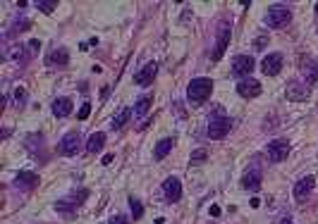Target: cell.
I'll return each instance as SVG.
<instances>
[{"instance_id":"10","label":"cell","mask_w":318,"mask_h":224,"mask_svg":"<svg viewBox=\"0 0 318 224\" xmlns=\"http://www.w3.org/2000/svg\"><path fill=\"white\" fill-rule=\"evenodd\" d=\"M79 145H82V138H79V134H77V131H70V134H67L63 141H60V153H63V155H77Z\"/></svg>"},{"instance_id":"23","label":"cell","mask_w":318,"mask_h":224,"mask_svg":"<svg viewBox=\"0 0 318 224\" xmlns=\"http://www.w3.org/2000/svg\"><path fill=\"white\" fill-rule=\"evenodd\" d=\"M129 207H132V215H134V219H139V217L144 215V205H141L136 198H129Z\"/></svg>"},{"instance_id":"11","label":"cell","mask_w":318,"mask_h":224,"mask_svg":"<svg viewBox=\"0 0 318 224\" xmlns=\"http://www.w3.org/2000/svg\"><path fill=\"white\" fill-rule=\"evenodd\" d=\"M155 69H158V64H155V62L144 64V67L134 74V84H136V86H148V84L153 81V77H155Z\"/></svg>"},{"instance_id":"7","label":"cell","mask_w":318,"mask_h":224,"mask_svg":"<svg viewBox=\"0 0 318 224\" xmlns=\"http://www.w3.org/2000/svg\"><path fill=\"white\" fill-rule=\"evenodd\" d=\"M237 93L242 96V98H256V96H261V84L256 79H242L237 84Z\"/></svg>"},{"instance_id":"24","label":"cell","mask_w":318,"mask_h":224,"mask_svg":"<svg viewBox=\"0 0 318 224\" xmlns=\"http://www.w3.org/2000/svg\"><path fill=\"white\" fill-rule=\"evenodd\" d=\"M206 158H208V153L203 151V148H199V151H194V153H191L189 162H191V165H199V162H203Z\"/></svg>"},{"instance_id":"22","label":"cell","mask_w":318,"mask_h":224,"mask_svg":"<svg viewBox=\"0 0 318 224\" xmlns=\"http://www.w3.org/2000/svg\"><path fill=\"white\" fill-rule=\"evenodd\" d=\"M17 184H22V186H36V184H38V174H34V172H19V174H17Z\"/></svg>"},{"instance_id":"31","label":"cell","mask_w":318,"mask_h":224,"mask_svg":"<svg viewBox=\"0 0 318 224\" xmlns=\"http://www.w3.org/2000/svg\"><path fill=\"white\" fill-rule=\"evenodd\" d=\"M29 27H31V24H29L27 19H24V22H19V24H15V27H12V31H10V34H17L19 29H29Z\"/></svg>"},{"instance_id":"33","label":"cell","mask_w":318,"mask_h":224,"mask_svg":"<svg viewBox=\"0 0 318 224\" xmlns=\"http://www.w3.org/2000/svg\"><path fill=\"white\" fill-rule=\"evenodd\" d=\"M210 215H213V217H218V215H220V207H216V205H213V207H210Z\"/></svg>"},{"instance_id":"8","label":"cell","mask_w":318,"mask_h":224,"mask_svg":"<svg viewBox=\"0 0 318 224\" xmlns=\"http://www.w3.org/2000/svg\"><path fill=\"white\" fill-rule=\"evenodd\" d=\"M282 69V55L280 53H273L268 57H263V62H261V72L266 77H275V74H280Z\"/></svg>"},{"instance_id":"2","label":"cell","mask_w":318,"mask_h":224,"mask_svg":"<svg viewBox=\"0 0 318 224\" xmlns=\"http://www.w3.org/2000/svg\"><path fill=\"white\" fill-rule=\"evenodd\" d=\"M230 129H232V119L223 112L220 105H216L213 117H210V122H208V129H206V134H208L210 138H225V136L230 134Z\"/></svg>"},{"instance_id":"26","label":"cell","mask_w":318,"mask_h":224,"mask_svg":"<svg viewBox=\"0 0 318 224\" xmlns=\"http://www.w3.org/2000/svg\"><path fill=\"white\" fill-rule=\"evenodd\" d=\"M36 8L41 10V12H45V15H50L55 10V3H45V0H41V3H36Z\"/></svg>"},{"instance_id":"25","label":"cell","mask_w":318,"mask_h":224,"mask_svg":"<svg viewBox=\"0 0 318 224\" xmlns=\"http://www.w3.org/2000/svg\"><path fill=\"white\" fill-rule=\"evenodd\" d=\"M306 72V81L309 84H318V64H313L311 69H304Z\"/></svg>"},{"instance_id":"21","label":"cell","mask_w":318,"mask_h":224,"mask_svg":"<svg viewBox=\"0 0 318 224\" xmlns=\"http://www.w3.org/2000/svg\"><path fill=\"white\" fill-rule=\"evenodd\" d=\"M129 117H132V110H129V108H122L118 115L113 117V129H122V126L129 122Z\"/></svg>"},{"instance_id":"20","label":"cell","mask_w":318,"mask_h":224,"mask_svg":"<svg viewBox=\"0 0 318 224\" xmlns=\"http://www.w3.org/2000/svg\"><path fill=\"white\" fill-rule=\"evenodd\" d=\"M153 105V98L151 96H144V98H139L136 100V105H134V115L136 117H144L146 112H148V108Z\"/></svg>"},{"instance_id":"32","label":"cell","mask_w":318,"mask_h":224,"mask_svg":"<svg viewBox=\"0 0 318 224\" xmlns=\"http://www.w3.org/2000/svg\"><path fill=\"white\" fill-rule=\"evenodd\" d=\"M29 48H31V50H36V48H41V43H38V41H29Z\"/></svg>"},{"instance_id":"6","label":"cell","mask_w":318,"mask_h":224,"mask_svg":"<svg viewBox=\"0 0 318 224\" xmlns=\"http://www.w3.org/2000/svg\"><path fill=\"white\" fill-rule=\"evenodd\" d=\"M227 43H230V24L227 22H220L218 41H216V48H213V60H220L223 57V53L227 50Z\"/></svg>"},{"instance_id":"15","label":"cell","mask_w":318,"mask_h":224,"mask_svg":"<svg viewBox=\"0 0 318 224\" xmlns=\"http://www.w3.org/2000/svg\"><path fill=\"white\" fill-rule=\"evenodd\" d=\"M285 96H287V100H306L309 98V89L297 84V81H292L287 86V91H285Z\"/></svg>"},{"instance_id":"9","label":"cell","mask_w":318,"mask_h":224,"mask_svg":"<svg viewBox=\"0 0 318 224\" xmlns=\"http://www.w3.org/2000/svg\"><path fill=\"white\" fill-rule=\"evenodd\" d=\"M163 193H165V198H168L170 203H177V200L182 198V184H180V179L168 177V179L163 181Z\"/></svg>"},{"instance_id":"30","label":"cell","mask_w":318,"mask_h":224,"mask_svg":"<svg viewBox=\"0 0 318 224\" xmlns=\"http://www.w3.org/2000/svg\"><path fill=\"white\" fill-rule=\"evenodd\" d=\"M110 224H129V219L125 215H115L113 219H110Z\"/></svg>"},{"instance_id":"16","label":"cell","mask_w":318,"mask_h":224,"mask_svg":"<svg viewBox=\"0 0 318 224\" xmlns=\"http://www.w3.org/2000/svg\"><path fill=\"white\" fill-rule=\"evenodd\" d=\"M74 103L70 98H55L53 100V115L55 117H67L70 112H72Z\"/></svg>"},{"instance_id":"28","label":"cell","mask_w":318,"mask_h":224,"mask_svg":"<svg viewBox=\"0 0 318 224\" xmlns=\"http://www.w3.org/2000/svg\"><path fill=\"white\" fill-rule=\"evenodd\" d=\"M266 45H268V36H261V38H256V41H254V48H256V50H263Z\"/></svg>"},{"instance_id":"14","label":"cell","mask_w":318,"mask_h":224,"mask_svg":"<svg viewBox=\"0 0 318 224\" xmlns=\"http://www.w3.org/2000/svg\"><path fill=\"white\" fill-rule=\"evenodd\" d=\"M313 184H316L313 177H304V179H299L297 181V186H294V198H297V200H304V198L311 193Z\"/></svg>"},{"instance_id":"1","label":"cell","mask_w":318,"mask_h":224,"mask_svg":"<svg viewBox=\"0 0 318 224\" xmlns=\"http://www.w3.org/2000/svg\"><path fill=\"white\" fill-rule=\"evenodd\" d=\"M210 93H213V81L206 79V77L191 79L189 86H187V98H189L191 105H201L203 100H208Z\"/></svg>"},{"instance_id":"29","label":"cell","mask_w":318,"mask_h":224,"mask_svg":"<svg viewBox=\"0 0 318 224\" xmlns=\"http://www.w3.org/2000/svg\"><path fill=\"white\" fill-rule=\"evenodd\" d=\"M91 115V103H84L82 110H79V119H86Z\"/></svg>"},{"instance_id":"13","label":"cell","mask_w":318,"mask_h":224,"mask_svg":"<svg viewBox=\"0 0 318 224\" xmlns=\"http://www.w3.org/2000/svg\"><path fill=\"white\" fill-rule=\"evenodd\" d=\"M89 196V191H79V196H74L72 200H60V203H55V210H60V212H72L77 207L82 205V200H86Z\"/></svg>"},{"instance_id":"18","label":"cell","mask_w":318,"mask_h":224,"mask_svg":"<svg viewBox=\"0 0 318 224\" xmlns=\"http://www.w3.org/2000/svg\"><path fill=\"white\" fill-rule=\"evenodd\" d=\"M103 145H105V134H103V131H96V134H91L89 141H86V153H100Z\"/></svg>"},{"instance_id":"5","label":"cell","mask_w":318,"mask_h":224,"mask_svg":"<svg viewBox=\"0 0 318 224\" xmlns=\"http://www.w3.org/2000/svg\"><path fill=\"white\" fill-rule=\"evenodd\" d=\"M251 72H254V57H249V55H237L235 60H232V74H235V77L249 79Z\"/></svg>"},{"instance_id":"27","label":"cell","mask_w":318,"mask_h":224,"mask_svg":"<svg viewBox=\"0 0 318 224\" xmlns=\"http://www.w3.org/2000/svg\"><path fill=\"white\" fill-rule=\"evenodd\" d=\"M15 100H17V105H22V103L27 100V93H24V89H22V86H17V89H15Z\"/></svg>"},{"instance_id":"4","label":"cell","mask_w":318,"mask_h":224,"mask_svg":"<svg viewBox=\"0 0 318 224\" xmlns=\"http://www.w3.org/2000/svg\"><path fill=\"white\" fill-rule=\"evenodd\" d=\"M287 155H290V141L287 138H275V141L268 143V158L273 162L287 160Z\"/></svg>"},{"instance_id":"35","label":"cell","mask_w":318,"mask_h":224,"mask_svg":"<svg viewBox=\"0 0 318 224\" xmlns=\"http://www.w3.org/2000/svg\"><path fill=\"white\" fill-rule=\"evenodd\" d=\"M316 12H318V3H316Z\"/></svg>"},{"instance_id":"34","label":"cell","mask_w":318,"mask_h":224,"mask_svg":"<svg viewBox=\"0 0 318 224\" xmlns=\"http://www.w3.org/2000/svg\"><path fill=\"white\" fill-rule=\"evenodd\" d=\"M280 224H294V222H292V217H282Z\"/></svg>"},{"instance_id":"12","label":"cell","mask_w":318,"mask_h":224,"mask_svg":"<svg viewBox=\"0 0 318 224\" xmlns=\"http://www.w3.org/2000/svg\"><path fill=\"white\" fill-rule=\"evenodd\" d=\"M261 184H263V174H261V170H251L244 174V179H242V186L246 188V191H258L261 188Z\"/></svg>"},{"instance_id":"17","label":"cell","mask_w":318,"mask_h":224,"mask_svg":"<svg viewBox=\"0 0 318 224\" xmlns=\"http://www.w3.org/2000/svg\"><path fill=\"white\" fill-rule=\"evenodd\" d=\"M45 62H48V64H60V67H63V64L70 62V53H67L65 48H55V50H50V53H48Z\"/></svg>"},{"instance_id":"3","label":"cell","mask_w":318,"mask_h":224,"mask_svg":"<svg viewBox=\"0 0 318 224\" xmlns=\"http://www.w3.org/2000/svg\"><path fill=\"white\" fill-rule=\"evenodd\" d=\"M290 19H292L290 8H285V5H273V8L268 10V15H266V24L273 29H278V27H285Z\"/></svg>"},{"instance_id":"19","label":"cell","mask_w":318,"mask_h":224,"mask_svg":"<svg viewBox=\"0 0 318 224\" xmlns=\"http://www.w3.org/2000/svg\"><path fill=\"white\" fill-rule=\"evenodd\" d=\"M173 145H175V141H173V138H163V141H161V143L155 145V151H153L155 160H163L165 155H168V153L173 151Z\"/></svg>"}]
</instances>
